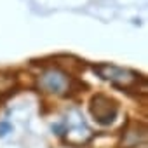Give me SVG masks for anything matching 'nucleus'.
I'll list each match as a JSON object with an SVG mask.
<instances>
[{"mask_svg":"<svg viewBox=\"0 0 148 148\" xmlns=\"http://www.w3.org/2000/svg\"><path fill=\"white\" fill-rule=\"evenodd\" d=\"M11 129H12L11 124H7V122H0V136H5Z\"/></svg>","mask_w":148,"mask_h":148,"instance_id":"obj_5","label":"nucleus"},{"mask_svg":"<svg viewBox=\"0 0 148 148\" xmlns=\"http://www.w3.org/2000/svg\"><path fill=\"white\" fill-rule=\"evenodd\" d=\"M94 71L98 75L108 82H112L115 87H120L124 91H131V89H136L139 82H146L143 79V75L132 71V70H127V68H120V66H113V64H108V63H103V64H96L94 66Z\"/></svg>","mask_w":148,"mask_h":148,"instance_id":"obj_1","label":"nucleus"},{"mask_svg":"<svg viewBox=\"0 0 148 148\" xmlns=\"http://www.w3.org/2000/svg\"><path fill=\"white\" fill-rule=\"evenodd\" d=\"M145 139H146V131H143L139 134H134V131H127L125 136H124L122 145H125V148H134V146H138L139 141L145 143Z\"/></svg>","mask_w":148,"mask_h":148,"instance_id":"obj_4","label":"nucleus"},{"mask_svg":"<svg viewBox=\"0 0 148 148\" xmlns=\"http://www.w3.org/2000/svg\"><path fill=\"white\" fill-rule=\"evenodd\" d=\"M38 84L45 92L63 94L66 89H70V77L64 71H59V70H47L40 77Z\"/></svg>","mask_w":148,"mask_h":148,"instance_id":"obj_3","label":"nucleus"},{"mask_svg":"<svg viewBox=\"0 0 148 148\" xmlns=\"http://www.w3.org/2000/svg\"><path fill=\"white\" fill-rule=\"evenodd\" d=\"M91 112H92V117L98 124L110 125L117 119L119 106L112 98H108L105 94H96L91 101Z\"/></svg>","mask_w":148,"mask_h":148,"instance_id":"obj_2","label":"nucleus"}]
</instances>
